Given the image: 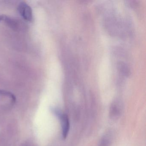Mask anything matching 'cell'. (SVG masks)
I'll return each instance as SVG.
<instances>
[{
  "label": "cell",
  "instance_id": "cell-3",
  "mask_svg": "<svg viewBox=\"0 0 146 146\" xmlns=\"http://www.w3.org/2000/svg\"><path fill=\"white\" fill-rule=\"evenodd\" d=\"M18 20L5 15H0V22H4L13 29L18 28L19 24Z\"/></svg>",
  "mask_w": 146,
  "mask_h": 146
},
{
  "label": "cell",
  "instance_id": "cell-1",
  "mask_svg": "<svg viewBox=\"0 0 146 146\" xmlns=\"http://www.w3.org/2000/svg\"><path fill=\"white\" fill-rule=\"evenodd\" d=\"M52 111L60 119L62 125V136L64 138H66L70 129V122L68 117L66 114L61 113L57 109H53Z\"/></svg>",
  "mask_w": 146,
  "mask_h": 146
},
{
  "label": "cell",
  "instance_id": "cell-4",
  "mask_svg": "<svg viewBox=\"0 0 146 146\" xmlns=\"http://www.w3.org/2000/svg\"><path fill=\"white\" fill-rule=\"evenodd\" d=\"M0 95L4 96H8V97L11 98L14 101L16 100V99L15 96L13 94L11 93V92H8V91L2 90H0Z\"/></svg>",
  "mask_w": 146,
  "mask_h": 146
},
{
  "label": "cell",
  "instance_id": "cell-2",
  "mask_svg": "<svg viewBox=\"0 0 146 146\" xmlns=\"http://www.w3.org/2000/svg\"><path fill=\"white\" fill-rule=\"evenodd\" d=\"M18 11L20 16L25 21L31 22L33 20L32 9L27 3L24 2H21L19 5Z\"/></svg>",
  "mask_w": 146,
  "mask_h": 146
}]
</instances>
